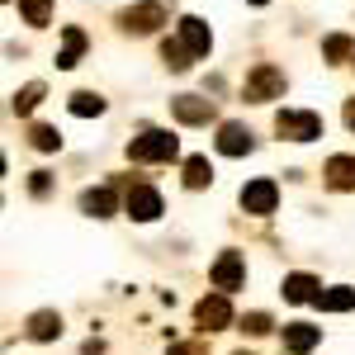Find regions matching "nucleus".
<instances>
[{
  "mask_svg": "<svg viewBox=\"0 0 355 355\" xmlns=\"http://www.w3.org/2000/svg\"><path fill=\"white\" fill-rule=\"evenodd\" d=\"M209 180H214V166H209V157H190V162H185V185H190V190H204Z\"/></svg>",
  "mask_w": 355,
  "mask_h": 355,
  "instance_id": "obj_19",
  "label": "nucleus"
},
{
  "mask_svg": "<svg viewBox=\"0 0 355 355\" xmlns=\"http://www.w3.org/2000/svg\"><path fill=\"white\" fill-rule=\"evenodd\" d=\"M346 123L355 128V100H346Z\"/></svg>",
  "mask_w": 355,
  "mask_h": 355,
  "instance_id": "obj_27",
  "label": "nucleus"
},
{
  "mask_svg": "<svg viewBox=\"0 0 355 355\" xmlns=\"http://www.w3.org/2000/svg\"><path fill=\"white\" fill-rule=\"evenodd\" d=\"M180 43H185L194 57H204L209 48H214V33H209V24H204V19L185 15V19H180Z\"/></svg>",
  "mask_w": 355,
  "mask_h": 355,
  "instance_id": "obj_10",
  "label": "nucleus"
},
{
  "mask_svg": "<svg viewBox=\"0 0 355 355\" xmlns=\"http://www.w3.org/2000/svg\"><path fill=\"white\" fill-rule=\"evenodd\" d=\"M71 114H76V119L105 114V100H100V95H90V90H76V95H71Z\"/></svg>",
  "mask_w": 355,
  "mask_h": 355,
  "instance_id": "obj_20",
  "label": "nucleus"
},
{
  "mask_svg": "<svg viewBox=\"0 0 355 355\" xmlns=\"http://www.w3.org/2000/svg\"><path fill=\"white\" fill-rule=\"evenodd\" d=\"M38 100H43V85H24V90L15 95V105H10V110H15V114H28Z\"/></svg>",
  "mask_w": 355,
  "mask_h": 355,
  "instance_id": "obj_23",
  "label": "nucleus"
},
{
  "mask_svg": "<svg viewBox=\"0 0 355 355\" xmlns=\"http://www.w3.org/2000/svg\"><path fill=\"white\" fill-rule=\"evenodd\" d=\"M19 10H24L28 24H48V15H53V0H19Z\"/></svg>",
  "mask_w": 355,
  "mask_h": 355,
  "instance_id": "obj_22",
  "label": "nucleus"
},
{
  "mask_svg": "<svg viewBox=\"0 0 355 355\" xmlns=\"http://www.w3.org/2000/svg\"><path fill=\"white\" fill-rule=\"evenodd\" d=\"M162 57H166V67H171V71H185L194 53L185 48V43H171V38H166V43H162Z\"/></svg>",
  "mask_w": 355,
  "mask_h": 355,
  "instance_id": "obj_21",
  "label": "nucleus"
},
{
  "mask_svg": "<svg viewBox=\"0 0 355 355\" xmlns=\"http://www.w3.org/2000/svg\"><path fill=\"white\" fill-rule=\"evenodd\" d=\"M123 204H128V218H137V223H152V218H162V194L152 190V185H133Z\"/></svg>",
  "mask_w": 355,
  "mask_h": 355,
  "instance_id": "obj_6",
  "label": "nucleus"
},
{
  "mask_svg": "<svg viewBox=\"0 0 355 355\" xmlns=\"http://www.w3.org/2000/svg\"><path fill=\"white\" fill-rule=\"evenodd\" d=\"M237 355H246V351H237Z\"/></svg>",
  "mask_w": 355,
  "mask_h": 355,
  "instance_id": "obj_30",
  "label": "nucleus"
},
{
  "mask_svg": "<svg viewBox=\"0 0 355 355\" xmlns=\"http://www.w3.org/2000/svg\"><path fill=\"white\" fill-rule=\"evenodd\" d=\"M171 110L180 123H209L214 119V100H199V95H175L171 100Z\"/></svg>",
  "mask_w": 355,
  "mask_h": 355,
  "instance_id": "obj_9",
  "label": "nucleus"
},
{
  "mask_svg": "<svg viewBox=\"0 0 355 355\" xmlns=\"http://www.w3.org/2000/svg\"><path fill=\"white\" fill-rule=\"evenodd\" d=\"M218 152H223V157H246V152H251V133H246L242 123H223Z\"/></svg>",
  "mask_w": 355,
  "mask_h": 355,
  "instance_id": "obj_12",
  "label": "nucleus"
},
{
  "mask_svg": "<svg viewBox=\"0 0 355 355\" xmlns=\"http://www.w3.org/2000/svg\"><path fill=\"white\" fill-rule=\"evenodd\" d=\"M81 209L90 214V218H110V214H114V194L110 190H85L81 194Z\"/></svg>",
  "mask_w": 355,
  "mask_h": 355,
  "instance_id": "obj_18",
  "label": "nucleus"
},
{
  "mask_svg": "<svg viewBox=\"0 0 355 355\" xmlns=\"http://www.w3.org/2000/svg\"><path fill=\"white\" fill-rule=\"evenodd\" d=\"M275 133L289 137V142H313V137H322V119L308 110H279L275 114Z\"/></svg>",
  "mask_w": 355,
  "mask_h": 355,
  "instance_id": "obj_1",
  "label": "nucleus"
},
{
  "mask_svg": "<svg viewBox=\"0 0 355 355\" xmlns=\"http://www.w3.org/2000/svg\"><path fill=\"white\" fill-rule=\"evenodd\" d=\"M279 90H284V76L275 71L270 62H261V67L246 76V100H275Z\"/></svg>",
  "mask_w": 355,
  "mask_h": 355,
  "instance_id": "obj_5",
  "label": "nucleus"
},
{
  "mask_svg": "<svg viewBox=\"0 0 355 355\" xmlns=\"http://www.w3.org/2000/svg\"><path fill=\"white\" fill-rule=\"evenodd\" d=\"M194 322H199L204 331H223L227 322H232V308H227L223 294H214V299H204L199 308H194Z\"/></svg>",
  "mask_w": 355,
  "mask_h": 355,
  "instance_id": "obj_7",
  "label": "nucleus"
},
{
  "mask_svg": "<svg viewBox=\"0 0 355 355\" xmlns=\"http://www.w3.org/2000/svg\"><path fill=\"white\" fill-rule=\"evenodd\" d=\"M242 279H246L242 251H223L218 261H214V284H218L223 294H232V289H242Z\"/></svg>",
  "mask_w": 355,
  "mask_h": 355,
  "instance_id": "obj_3",
  "label": "nucleus"
},
{
  "mask_svg": "<svg viewBox=\"0 0 355 355\" xmlns=\"http://www.w3.org/2000/svg\"><path fill=\"white\" fill-rule=\"evenodd\" d=\"M81 53H85V33H81V28H67V33H62V53H57V67H62V71H71V67L81 62Z\"/></svg>",
  "mask_w": 355,
  "mask_h": 355,
  "instance_id": "obj_14",
  "label": "nucleus"
},
{
  "mask_svg": "<svg viewBox=\"0 0 355 355\" xmlns=\"http://www.w3.org/2000/svg\"><path fill=\"white\" fill-rule=\"evenodd\" d=\"M57 142H62L57 128H48V123H38V128H33V147H38V152H57Z\"/></svg>",
  "mask_w": 355,
  "mask_h": 355,
  "instance_id": "obj_24",
  "label": "nucleus"
},
{
  "mask_svg": "<svg viewBox=\"0 0 355 355\" xmlns=\"http://www.w3.org/2000/svg\"><path fill=\"white\" fill-rule=\"evenodd\" d=\"M318 294H322V289H318L313 275H289V279H284V299L289 303H318Z\"/></svg>",
  "mask_w": 355,
  "mask_h": 355,
  "instance_id": "obj_13",
  "label": "nucleus"
},
{
  "mask_svg": "<svg viewBox=\"0 0 355 355\" xmlns=\"http://www.w3.org/2000/svg\"><path fill=\"white\" fill-rule=\"evenodd\" d=\"M57 331H62V318H57V313H33V318H28V336H33V341H53Z\"/></svg>",
  "mask_w": 355,
  "mask_h": 355,
  "instance_id": "obj_17",
  "label": "nucleus"
},
{
  "mask_svg": "<svg viewBox=\"0 0 355 355\" xmlns=\"http://www.w3.org/2000/svg\"><path fill=\"white\" fill-rule=\"evenodd\" d=\"M171 355H190V351H185V346H171Z\"/></svg>",
  "mask_w": 355,
  "mask_h": 355,
  "instance_id": "obj_28",
  "label": "nucleus"
},
{
  "mask_svg": "<svg viewBox=\"0 0 355 355\" xmlns=\"http://www.w3.org/2000/svg\"><path fill=\"white\" fill-rule=\"evenodd\" d=\"M327 185L331 190H351L355 185V157H331L327 162Z\"/></svg>",
  "mask_w": 355,
  "mask_h": 355,
  "instance_id": "obj_16",
  "label": "nucleus"
},
{
  "mask_svg": "<svg viewBox=\"0 0 355 355\" xmlns=\"http://www.w3.org/2000/svg\"><path fill=\"white\" fill-rule=\"evenodd\" d=\"M318 341H322V327H308V322H289V327H284V346L294 355H308Z\"/></svg>",
  "mask_w": 355,
  "mask_h": 355,
  "instance_id": "obj_11",
  "label": "nucleus"
},
{
  "mask_svg": "<svg viewBox=\"0 0 355 355\" xmlns=\"http://www.w3.org/2000/svg\"><path fill=\"white\" fill-rule=\"evenodd\" d=\"M275 204H279V190H275V180H251L242 185V209L246 214H275Z\"/></svg>",
  "mask_w": 355,
  "mask_h": 355,
  "instance_id": "obj_4",
  "label": "nucleus"
},
{
  "mask_svg": "<svg viewBox=\"0 0 355 355\" xmlns=\"http://www.w3.org/2000/svg\"><path fill=\"white\" fill-rule=\"evenodd\" d=\"M322 53H327V57H331V62H341V57L351 53V38H346V33H331L327 43H322Z\"/></svg>",
  "mask_w": 355,
  "mask_h": 355,
  "instance_id": "obj_25",
  "label": "nucleus"
},
{
  "mask_svg": "<svg viewBox=\"0 0 355 355\" xmlns=\"http://www.w3.org/2000/svg\"><path fill=\"white\" fill-rule=\"evenodd\" d=\"M123 24L137 28V33H152L157 24H166V10L157 5V0H142V5H133V10H123Z\"/></svg>",
  "mask_w": 355,
  "mask_h": 355,
  "instance_id": "obj_8",
  "label": "nucleus"
},
{
  "mask_svg": "<svg viewBox=\"0 0 355 355\" xmlns=\"http://www.w3.org/2000/svg\"><path fill=\"white\" fill-rule=\"evenodd\" d=\"M242 327L251 331V336H261V331H270V318H266V313H251V318H246Z\"/></svg>",
  "mask_w": 355,
  "mask_h": 355,
  "instance_id": "obj_26",
  "label": "nucleus"
},
{
  "mask_svg": "<svg viewBox=\"0 0 355 355\" xmlns=\"http://www.w3.org/2000/svg\"><path fill=\"white\" fill-rule=\"evenodd\" d=\"M318 308H322V313H351L355 308V289H346V284L322 289V294H318Z\"/></svg>",
  "mask_w": 355,
  "mask_h": 355,
  "instance_id": "obj_15",
  "label": "nucleus"
},
{
  "mask_svg": "<svg viewBox=\"0 0 355 355\" xmlns=\"http://www.w3.org/2000/svg\"><path fill=\"white\" fill-rule=\"evenodd\" d=\"M251 5H266V0H251Z\"/></svg>",
  "mask_w": 355,
  "mask_h": 355,
  "instance_id": "obj_29",
  "label": "nucleus"
},
{
  "mask_svg": "<svg viewBox=\"0 0 355 355\" xmlns=\"http://www.w3.org/2000/svg\"><path fill=\"white\" fill-rule=\"evenodd\" d=\"M180 147H175V137L166 133V128H147L142 137H133L128 142V157L133 162H171Z\"/></svg>",
  "mask_w": 355,
  "mask_h": 355,
  "instance_id": "obj_2",
  "label": "nucleus"
}]
</instances>
